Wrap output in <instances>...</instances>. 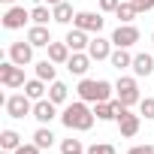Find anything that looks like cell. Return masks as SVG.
Listing matches in <instances>:
<instances>
[{
  "label": "cell",
  "mask_w": 154,
  "mask_h": 154,
  "mask_svg": "<svg viewBox=\"0 0 154 154\" xmlns=\"http://www.w3.org/2000/svg\"><path fill=\"white\" fill-rule=\"evenodd\" d=\"M94 118H97V115L85 106V100L66 106V109H63V115H60V121H63V127H66V130H91Z\"/></svg>",
  "instance_id": "obj_1"
},
{
  "label": "cell",
  "mask_w": 154,
  "mask_h": 154,
  "mask_svg": "<svg viewBox=\"0 0 154 154\" xmlns=\"http://www.w3.org/2000/svg\"><path fill=\"white\" fill-rule=\"evenodd\" d=\"M109 94H112V85L109 82H94V79H82L79 82V97L85 100V103H103V100H109Z\"/></svg>",
  "instance_id": "obj_2"
},
{
  "label": "cell",
  "mask_w": 154,
  "mask_h": 154,
  "mask_svg": "<svg viewBox=\"0 0 154 154\" xmlns=\"http://www.w3.org/2000/svg\"><path fill=\"white\" fill-rule=\"evenodd\" d=\"M0 82H3L6 88H24V69L15 60L0 63Z\"/></svg>",
  "instance_id": "obj_3"
},
{
  "label": "cell",
  "mask_w": 154,
  "mask_h": 154,
  "mask_svg": "<svg viewBox=\"0 0 154 154\" xmlns=\"http://www.w3.org/2000/svg\"><path fill=\"white\" fill-rule=\"evenodd\" d=\"M6 112L9 118H24V115H33V106H30V97L27 94H15L6 100Z\"/></svg>",
  "instance_id": "obj_4"
},
{
  "label": "cell",
  "mask_w": 154,
  "mask_h": 154,
  "mask_svg": "<svg viewBox=\"0 0 154 154\" xmlns=\"http://www.w3.org/2000/svg\"><path fill=\"white\" fill-rule=\"evenodd\" d=\"M72 24L79 27V30H85V33H100L103 30V18L97 12H75Z\"/></svg>",
  "instance_id": "obj_5"
},
{
  "label": "cell",
  "mask_w": 154,
  "mask_h": 154,
  "mask_svg": "<svg viewBox=\"0 0 154 154\" xmlns=\"http://www.w3.org/2000/svg\"><path fill=\"white\" fill-rule=\"evenodd\" d=\"M115 91H118V100L124 103V106H133V103H139V88H136V82L133 79H118V85H115Z\"/></svg>",
  "instance_id": "obj_6"
},
{
  "label": "cell",
  "mask_w": 154,
  "mask_h": 154,
  "mask_svg": "<svg viewBox=\"0 0 154 154\" xmlns=\"http://www.w3.org/2000/svg\"><path fill=\"white\" fill-rule=\"evenodd\" d=\"M112 42H115L118 48H130L133 42H139V30H136L133 24H118L115 33H112Z\"/></svg>",
  "instance_id": "obj_7"
},
{
  "label": "cell",
  "mask_w": 154,
  "mask_h": 154,
  "mask_svg": "<svg viewBox=\"0 0 154 154\" xmlns=\"http://www.w3.org/2000/svg\"><path fill=\"white\" fill-rule=\"evenodd\" d=\"M27 18H30V12H27V9L12 6V9H6V12H3V27L18 30V27H24V21H27Z\"/></svg>",
  "instance_id": "obj_8"
},
{
  "label": "cell",
  "mask_w": 154,
  "mask_h": 154,
  "mask_svg": "<svg viewBox=\"0 0 154 154\" xmlns=\"http://www.w3.org/2000/svg\"><path fill=\"white\" fill-rule=\"evenodd\" d=\"M9 60H15L18 66L30 63V60H33V45H30V42H12V45H9Z\"/></svg>",
  "instance_id": "obj_9"
},
{
  "label": "cell",
  "mask_w": 154,
  "mask_h": 154,
  "mask_svg": "<svg viewBox=\"0 0 154 154\" xmlns=\"http://www.w3.org/2000/svg\"><path fill=\"white\" fill-rule=\"evenodd\" d=\"M88 54H91V60H106V57H112V42L97 33V39H91V45H88Z\"/></svg>",
  "instance_id": "obj_10"
},
{
  "label": "cell",
  "mask_w": 154,
  "mask_h": 154,
  "mask_svg": "<svg viewBox=\"0 0 154 154\" xmlns=\"http://www.w3.org/2000/svg\"><path fill=\"white\" fill-rule=\"evenodd\" d=\"M88 66H91V54H82V51H72L69 60H66V69L75 72V75H85Z\"/></svg>",
  "instance_id": "obj_11"
},
{
  "label": "cell",
  "mask_w": 154,
  "mask_h": 154,
  "mask_svg": "<svg viewBox=\"0 0 154 154\" xmlns=\"http://www.w3.org/2000/svg\"><path fill=\"white\" fill-rule=\"evenodd\" d=\"M54 106H57V103H51V100H36V106H33V118H36L39 124H48V121L57 115Z\"/></svg>",
  "instance_id": "obj_12"
},
{
  "label": "cell",
  "mask_w": 154,
  "mask_h": 154,
  "mask_svg": "<svg viewBox=\"0 0 154 154\" xmlns=\"http://www.w3.org/2000/svg\"><path fill=\"white\" fill-rule=\"evenodd\" d=\"M27 42L36 48V45H48L51 42V33H48V27L45 24H33L30 30H27Z\"/></svg>",
  "instance_id": "obj_13"
},
{
  "label": "cell",
  "mask_w": 154,
  "mask_h": 154,
  "mask_svg": "<svg viewBox=\"0 0 154 154\" xmlns=\"http://www.w3.org/2000/svg\"><path fill=\"white\" fill-rule=\"evenodd\" d=\"M45 48H48V60H54V63H66L69 60V45L66 42H48Z\"/></svg>",
  "instance_id": "obj_14"
},
{
  "label": "cell",
  "mask_w": 154,
  "mask_h": 154,
  "mask_svg": "<svg viewBox=\"0 0 154 154\" xmlns=\"http://www.w3.org/2000/svg\"><path fill=\"white\" fill-rule=\"evenodd\" d=\"M63 42H66L72 51H82V48H88V45H91V39H88V36H85V30H79V27H75V30H69Z\"/></svg>",
  "instance_id": "obj_15"
},
{
  "label": "cell",
  "mask_w": 154,
  "mask_h": 154,
  "mask_svg": "<svg viewBox=\"0 0 154 154\" xmlns=\"http://www.w3.org/2000/svg\"><path fill=\"white\" fill-rule=\"evenodd\" d=\"M133 72L136 75H151L154 72V57L151 54H136L133 57Z\"/></svg>",
  "instance_id": "obj_16"
},
{
  "label": "cell",
  "mask_w": 154,
  "mask_h": 154,
  "mask_svg": "<svg viewBox=\"0 0 154 154\" xmlns=\"http://www.w3.org/2000/svg\"><path fill=\"white\" fill-rule=\"evenodd\" d=\"M94 115H97L100 121H112V118H118V112H115V100H103V103H97V106H94Z\"/></svg>",
  "instance_id": "obj_17"
},
{
  "label": "cell",
  "mask_w": 154,
  "mask_h": 154,
  "mask_svg": "<svg viewBox=\"0 0 154 154\" xmlns=\"http://www.w3.org/2000/svg\"><path fill=\"white\" fill-rule=\"evenodd\" d=\"M51 15H54V21H57V24H69V21L75 18V15H72V6H69V3H63V0L51 9Z\"/></svg>",
  "instance_id": "obj_18"
},
{
  "label": "cell",
  "mask_w": 154,
  "mask_h": 154,
  "mask_svg": "<svg viewBox=\"0 0 154 154\" xmlns=\"http://www.w3.org/2000/svg\"><path fill=\"white\" fill-rule=\"evenodd\" d=\"M0 145H3V151H15L21 145V136L15 130H3V133H0Z\"/></svg>",
  "instance_id": "obj_19"
},
{
  "label": "cell",
  "mask_w": 154,
  "mask_h": 154,
  "mask_svg": "<svg viewBox=\"0 0 154 154\" xmlns=\"http://www.w3.org/2000/svg\"><path fill=\"white\" fill-rule=\"evenodd\" d=\"M36 79L54 82V60H39V63H36Z\"/></svg>",
  "instance_id": "obj_20"
},
{
  "label": "cell",
  "mask_w": 154,
  "mask_h": 154,
  "mask_svg": "<svg viewBox=\"0 0 154 154\" xmlns=\"http://www.w3.org/2000/svg\"><path fill=\"white\" fill-rule=\"evenodd\" d=\"M136 12H139V9H136V6H133V3H121V6H118V9H115V15H118V18H121V24H130V21H133V18H136Z\"/></svg>",
  "instance_id": "obj_21"
},
{
  "label": "cell",
  "mask_w": 154,
  "mask_h": 154,
  "mask_svg": "<svg viewBox=\"0 0 154 154\" xmlns=\"http://www.w3.org/2000/svg\"><path fill=\"white\" fill-rule=\"evenodd\" d=\"M112 66H118V69H124V66H133V57L127 54V48H118V51H112Z\"/></svg>",
  "instance_id": "obj_22"
},
{
  "label": "cell",
  "mask_w": 154,
  "mask_h": 154,
  "mask_svg": "<svg viewBox=\"0 0 154 154\" xmlns=\"http://www.w3.org/2000/svg\"><path fill=\"white\" fill-rule=\"evenodd\" d=\"M24 94H27L30 100H42V94H45V88H42V79H33V82H27V85H24Z\"/></svg>",
  "instance_id": "obj_23"
},
{
  "label": "cell",
  "mask_w": 154,
  "mask_h": 154,
  "mask_svg": "<svg viewBox=\"0 0 154 154\" xmlns=\"http://www.w3.org/2000/svg\"><path fill=\"white\" fill-rule=\"evenodd\" d=\"M48 100H51V103H63V100H66V85H63V82H51Z\"/></svg>",
  "instance_id": "obj_24"
},
{
  "label": "cell",
  "mask_w": 154,
  "mask_h": 154,
  "mask_svg": "<svg viewBox=\"0 0 154 154\" xmlns=\"http://www.w3.org/2000/svg\"><path fill=\"white\" fill-rule=\"evenodd\" d=\"M33 142H36L39 148H51V142H54V133H51V130H45V127H39V130L33 133Z\"/></svg>",
  "instance_id": "obj_25"
},
{
  "label": "cell",
  "mask_w": 154,
  "mask_h": 154,
  "mask_svg": "<svg viewBox=\"0 0 154 154\" xmlns=\"http://www.w3.org/2000/svg\"><path fill=\"white\" fill-rule=\"evenodd\" d=\"M30 18H33V24H48V18H54L45 6H33L30 9Z\"/></svg>",
  "instance_id": "obj_26"
},
{
  "label": "cell",
  "mask_w": 154,
  "mask_h": 154,
  "mask_svg": "<svg viewBox=\"0 0 154 154\" xmlns=\"http://www.w3.org/2000/svg\"><path fill=\"white\" fill-rule=\"evenodd\" d=\"M72 151H82V142H79V139H63L60 154H72Z\"/></svg>",
  "instance_id": "obj_27"
},
{
  "label": "cell",
  "mask_w": 154,
  "mask_h": 154,
  "mask_svg": "<svg viewBox=\"0 0 154 154\" xmlns=\"http://www.w3.org/2000/svg\"><path fill=\"white\" fill-rule=\"evenodd\" d=\"M88 154H115V148H112V145H106V142H100V145H91V148H88Z\"/></svg>",
  "instance_id": "obj_28"
},
{
  "label": "cell",
  "mask_w": 154,
  "mask_h": 154,
  "mask_svg": "<svg viewBox=\"0 0 154 154\" xmlns=\"http://www.w3.org/2000/svg\"><path fill=\"white\" fill-rule=\"evenodd\" d=\"M142 115H145V118H154V100H151V97L142 100Z\"/></svg>",
  "instance_id": "obj_29"
},
{
  "label": "cell",
  "mask_w": 154,
  "mask_h": 154,
  "mask_svg": "<svg viewBox=\"0 0 154 154\" xmlns=\"http://www.w3.org/2000/svg\"><path fill=\"white\" fill-rule=\"evenodd\" d=\"M130 3H133L139 12H148V9H154V0H130Z\"/></svg>",
  "instance_id": "obj_30"
},
{
  "label": "cell",
  "mask_w": 154,
  "mask_h": 154,
  "mask_svg": "<svg viewBox=\"0 0 154 154\" xmlns=\"http://www.w3.org/2000/svg\"><path fill=\"white\" fill-rule=\"evenodd\" d=\"M118 6H121V0H100V9L103 12H115Z\"/></svg>",
  "instance_id": "obj_31"
},
{
  "label": "cell",
  "mask_w": 154,
  "mask_h": 154,
  "mask_svg": "<svg viewBox=\"0 0 154 154\" xmlns=\"http://www.w3.org/2000/svg\"><path fill=\"white\" fill-rule=\"evenodd\" d=\"M15 154H39V145H36V142H33V145H18Z\"/></svg>",
  "instance_id": "obj_32"
},
{
  "label": "cell",
  "mask_w": 154,
  "mask_h": 154,
  "mask_svg": "<svg viewBox=\"0 0 154 154\" xmlns=\"http://www.w3.org/2000/svg\"><path fill=\"white\" fill-rule=\"evenodd\" d=\"M127 154H154V148H151V145H133Z\"/></svg>",
  "instance_id": "obj_33"
},
{
  "label": "cell",
  "mask_w": 154,
  "mask_h": 154,
  "mask_svg": "<svg viewBox=\"0 0 154 154\" xmlns=\"http://www.w3.org/2000/svg\"><path fill=\"white\" fill-rule=\"evenodd\" d=\"M45 3H51V6H57V3H60V0H45Z\"/></svg>",
  "instance_id": "obj_34"
},
{
  "label": "cell",
  "mask_w": 154,
  "mask_h": 154,
  "mask_svg": "<svg viewBox=\"0 0 154 154\" xmlns=\"http://www.w3.org/2000/svg\"><path fill=\"white\" fill-rule=\"evenodd\" d=\"M3 154H15V151H3Z\"/></svg>",
  "instance_id": "obj_35"
},
{
  "label": "cell",
  "mask_w": 154,
  "mask_h": 154,
  "mask_svg": "<svg viewBox=\"0 0 154 154\" xmlns=\"http://www.w3.org/2000/svg\"><path fill=\"white\" fill-rule=\"evenodd\" d=\"M3 3H12V0H3Z\"/></svg>",
  "instance_id": "obj_36"
},
{
  "label": "cell",
  "mask_w": 154,
  "mask_h": 154,
  "mask_svg": "<svg viewBox=\"0 0 154 154\" xmlns=\"http://www.w3.org/2000/svg\"><path fill=\"white\" fill-rule=\"evenodd\" d=\"M72 154H82V151H72Z\"/></svg>",
  "instance_id": "obj_37"
},
{
  "label": "cell",
  "mask_w": 154,
  "mask_h": 154,
  "mask_svg": "<svg viewBox=\"0 0 154 154\" xmlns=\"http://www.w3.org/2000/svg\"><path fill=\"white\" fill-rule=\"evenodd\" d=\"M151 42H154V33H151Z\"/></svg>",
  "instance_id": "obj_38"
}]
</instances>
